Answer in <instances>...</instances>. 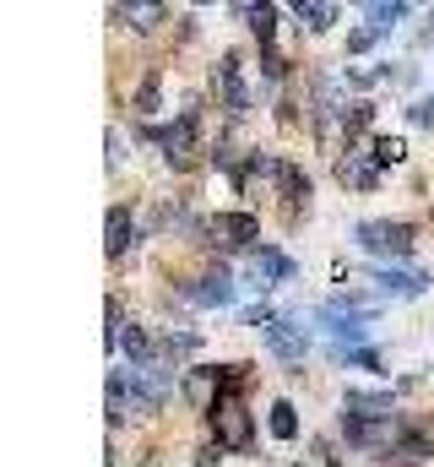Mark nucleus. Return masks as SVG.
<instances>
[{"label": "nucleus", "mask_w": 434, "mask_h": 467, "mask_svg": "<svg viewBox=\"0 0 434 467\" xmlns=\"http://www.w3.org/2000/svg\"><path fill=\"white\" fill-rule=\"evenodd\" d=\"M207 413H212V430H217V446H222V451H244V446H250V413H244L233 397H217Z\"/></svg>", "instance_id": "nucleus-1"}, {"label": "nucleus", "mask_w": 434, "mask_h": 467, "mask_svg": "<svg viewBox=\"0 0 434 467\" xmlns=\"http://www.w3.org/2000/svg\"><path fill=\"white\" fill-rule=\"evenodd\" d=\"M358 244H364L369 255L402 261V255L413 250V229H408V223H358Z\"/></svg>", "instance_id": "nucleus-2"}, {"label": "nucleus", "mask_w": 434, "mask_h": 467, "mask_svg": "<svg viewBox=\"0 0 434 467\" xmlns=\"http://www.w3.org/2000/svg\"><path fill=\"white\" fill-rule=\"evenodd\" d=\"M217 88H222V109H228V115H244V109H250V93H244V82H239V55H222Z\"/></svg>", "instance_id": "nucleus-3"}, {"label": "nucleus", "mask_w": 434, "mask_h": 467, "mask_svg": "<svg viewBox=\"0 0 434 467\" xmlns=\"http://www.w3.org/2000/svg\"><path fill=\"white\" fill-rule=\"evenodd\" d=\"M347 419H375V424H391V391H347L342 397Z\"/></svg>", "instance_id": "nucleus-4"}, {"label": "nucleus", "mask_w": 434, "mask_h": 467, "mask_svg": "<svg viewBox=\"0 0 434 467\" xmlns=\"http://www.w3.org/2000/svg\"><path fill=\"white\" fill-rule=\"evenodd\" d=\"M261 337H266V348L277 353V358H288V364H294V358H305V348H310V343H305V332H294V327H288V321H277V316L261 327Z\"/></svg>", "instance_id": "nucleus-5"}, {"label": "nucleus", "mask_w": 434, "mask_h": 467, "mask_svg": "<svg viewBox=\"0 0 434 467\" xmlns=\"http://www.w3.org/2000/svg\"><path fill=\"white\" fill-rule=\"evenodd\" d=\"M212 234L222 239V244H255V239H261V223H255L250 213H217Z\"/></svg>", "instance_id": "nucleus-6"}, {"label": "nucleus", "mask_w": 434, "mask_h": 467, "mask_svg": "<svg viewBox=\"0 0 434 467\" xmlns=\"http://www.w3.org/2000/svg\"><path fill=\"white\" fill-rule=\"evenodd\" d=\"M336 180L342 185H353V191H369L375 180H380V163H375V152L364 158V152H347L342 163H336Z\"/></svg>", "instance_id": "nucleus-7"}, {"label": "nucleus", "mask_w": 434, "mask_h": 467, "mask_svg": "<svg viewBox=\"0 0 434 467\" xmlns=\"http://www.w3.org/2000/svg\"><path fill=\"white\" fill-rule=\"evenodd\" d=\"M375 283H380V294H397V299H418V294L429 288V272H397V266H386V272H375Z\"/></svg>", "instance_id": "nucleus-8"}, {"label": "nucleus", "mask_w": 434, "mask_h": 467, "mask_svg": "<svg viewBox=\"0 0 434 467\" xmlns=\"http://www.w3.org/2000/svg\"><path fill=\"white\" fill-rule=\"evenodd\" d=\"M185 299H191V305H207V310H212V305H233V277H228V272H212V277H202L196 288H185Z\"/></svg>", "instance_id": "nucleus-9"}, {"label": "nucleus", "mask_w": 434, "mask_h": 467, "mask_svg": "<svg viewBox=\"0 0 434 467\" xmlns=\"http://www.w3.org/2000/svg\"><path fill=\"white\" fill-rule=\"evenodd\" d=\"M191 136H196V119L180 115V125H169V130H158V147L174 158V163H185L191 158Z\"/></svg>", "instance_id": "nucleus-10"}, {"label": "nucleus", "mask_w": 434, "mask_h": 467, "mask_svg": "<svg viewBox=\"0 0 434 467\" xmlns=\"http://www.w3.org/2000/svg\"><path fill=\"white\" fill-rule=\"evenodd\" d=\"M250 272L255 277H272V283H288L294 277V261L283 250H250Z\"/></svg>", "instance_id": "nucleus-11"}, {"label": "nucleus", "mask_w": 434, "mask_h": 467, "mask_svg": "<svg viewBox=\"0 0 434 467\" xmlns=\"http://www.w3.org/2000/svg\"><path fill=\"white\" fill-rule=\"evenodd\" d=\"M136 239V223H130V207H114L108 213V255H125V244Z\"/></svg>", "instance_id": "nucleus-12"}, {"label": "nucleus", "mask_w": 434, "mask_h": 467, "mask_svg": "<svg viewBox=\"0 0 434 467\" xmlns=\"http://www.w3.org/2000/svg\"><path fill=\"white\" fill-rule=\"evenodd\" d=\"M158 93H163V71H147L141 88H136V99H130V109L136 115H158Z\"/></svg>", "instance_id": "nucleus-13"}, {"label": "nucleus", "mask_w": 434, "mask_h": 467, "mask_svg": "<svg viewBox=\"0 0 434 467\" xmlns=\"http://www.w3.org/2000/svg\"><path fill=\"white\" fill-rule=\"evenodd\" d=\"M364 16H369V33H391V27L408 16V5H402V0H391V5H369Z\"/></svg>", "instance_id": "nucleus-14"}, {"label": "nucleus", "mask_w": 434, "mask_h": 467, "mask_svg": "<svg viewBox=\"0 0 434 467\" xmlns=\"http://www.w3.org/2000/svg\"><path fill=\"white\" fill-rule=\"evenodd\" d=\"M434 451V441L424 430H408V435H397V457H408V462H424Z\"/></svg>", "instance_id": "nucleus-15"}, {"label": "nucleus", "mask_w": 434, "mask_h": 467, "mask_svg": "<svg viewBox=\"0 0 434 467\" xmlns=\"http://www.w3.org/2000/svg\"><path fill=\"white\" fill-rule=\"evenodd\" d=\"M294 16H299V22H310V27L321 33V27H331V22H336V5H321V0H299V5H294Z\"/></svg>", "instance_id": "nucleus-16"}, {"label": "nucleus", "mask_w": 434, "mask_h": 467, "mask_svg": "<svg viewBox=\"0 0 434 467\" xmlns=\"http://www.w3.org/2000/svg\"><path fill=\"white\" fill-rule=\"evenodd\" d=\"M272 435H277V441H294V435H299V419H294V402H277V408H272Z\"/></svg>", "instance_id": "nucleus-17"}, {"label": "nucleus", "mask_w": 434, "mask_h": 467, "mask_svg": "<svg viewBox=\"0 0 434 467\" xmlns=\"http://www.w3.org/2000/svg\"><path fill=\"white\" fill-rule=\"evenodd\" d=\"M250 27H255L261 44H272V33H277V11H272V5H250Z\"/></svg>", "instance_id": "nucleus-18"}, {"label": "nucleus", "mask_w": 434, "mask_h": 467, "mask_svg": "<svg viewBox=\"0 0 434 467\" xmlns=\"http://www.w3.org/2000/svg\"><path fill=\"white\" fill-rule=\"evenodd\" d=\"M191 353H196V337H191V332H180V337H163V358H169V364H174V358H191Z\"/></svg>", "instance_id": "nucleus-19"}, {"label": "nucleus", "mask_w": 434, "mask_h": 467, "mask_svg": "<svg viewBox=\"0 0 434 467\" xmlns=\"http://www.w3.org/2000/svg\"><path fill=\"white\" fill-rule=\"evenodd\" d=\"M402 152H408V147H402L397 136H380V141H375V163H402Z\"/></svg>", "instance_id": "nucleus-20"}, {"label": "nucleus", "mask_w": 434, "mask_h": 467, "mask_svg": "<svg viewBox=\"0 0 434 467\" xmlns=\"http://www.w3.org/2000/svg\"><path fill=\"white\" fill-rule=\"evenodd\" d=\"M347 364H364V369H380V353H369V348H353V353H342Z\"/></svg>", "instance_id": "nucleus-21"}, {"label": "nucleus", "mask_w": 434, "mask_h": 467, "mask_svg": "<svg viewBox=\"0 0 434 467\" xmlns=\"http://www.w3.org/2000/svg\"><path fill=\"white\" fill-rule=\"evenodd\" d=\"M413 125H434V99H424V104H413Z\"/></svg>", "instance_id": "nucleus-22"}, {"label": "nucleus", "mask_w": 434, "mask_h": 467, "mask_svg": "<svg viewBox=\"0 0 434 467\" xmlns=\"http://www.w3.org/2000/svg\"><path fill=\"white\" fill-rule=\"evenodd\" d=\"M369 44H375V33H369V27H358V33L347 38V49H369Z\"/></svg>", "instance_id": "nucleus-23"}, {"label": "nucleus", "mask_w": 434, "mask_h": 467, "mask_svg": "<svg viewBox=\"0 0 434 467\" xmlns=\"http://www.w3.org/2000/svg\"><path fill=\"white\" fill-rule=\"evenodd\" d=\"M196 467H217V451H202V457H196Z\"/></svg>", "instance_id": "nucleus-24"}]
</instances>
